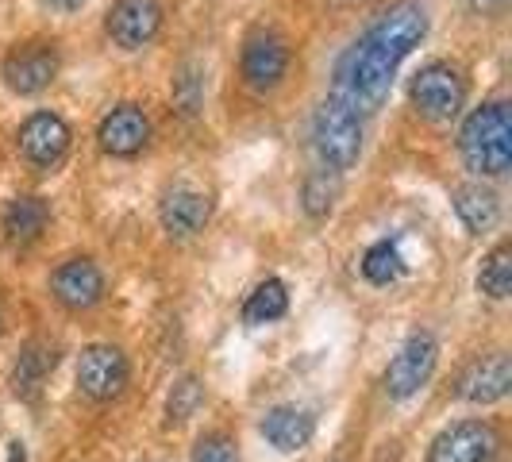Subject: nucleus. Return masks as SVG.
I'll return each mask as SVG.
<instances>
[{"instance_id": "28", "label": "nucleus", "mask_w": 512, "mask_h": 462, "mask_svg": "<svg viewBox=\"0 0 512 462\" xmlns=\"http://www.w3.org/2000/svg\"><path fill=\"white\" fill-rule=\"evenodd\" d=\"M51 12H62V16H70V12H77V8H85L89 0H43Z\"/></svg>"}, {"instance_id": "17", "label": "nucleus", "mask_w": 512, "mask_h": 462, "mask_svg": "<svg viewBox=\"0 0 512 462\" xmlns=\"http://www.w3.org/2000/svg\"><path fill=\"white\" fill-rule=\"evenodd\" d=\"M54 366H58V347H54V343H47V339L24 343L20 359L12 366V389H16V397L35 401V397L43 393V385H47Z\"/></svg>"}, {"instance_id": "25", "label": "nucleus", "mask_w": 512, "mask_h": 462, "mask_svg": "<svg viewBox=\"0 0 512 462\" xmlns=\"http://www.w3.org/2000/svg\"><path fill=\"white\" fill-rule=\"evenodd\" d=\"M201 401H205V385L197 382L193 374H185V378L174 382L170 397H166V420H170V424H185L189 416H197Z\"/></svg>"}, {"instance_id": "14", "label": "nucleus", "mask_w": 512, "mask_h": 462, "mask_svg": "<svg viewBox=\"0 0 512 462\" xmlns=\"http://www.w3.org/2000/svg\"><path fill=\"white\" fill-rule=\"evenodd\" d=\"M158 220H162L166 235H174V239H193V235L205 231V224L212 220V201H208V193L193 189V185H174V189H166L162 201H158Z\"/></svg>"}, {"instance_id": "19", "label": "nucleus", "mask_w": 512, "mask_h": 462, "mask_svg": "<svg viewBox=\"0 0 512 462\" xmlns=\"http://www.w3.org/2000/svg\"><path fill=\"white\" fill-rule=\"evenodd\" d=\"M451 205H455V216L462 220V228L470 231V235H486L501 224V201H497V193L482 185V181H474V185H459L455 193H451Z\"/></svg>"}, {"instance_id": "20", "label": "nucleus", "mask_w": 512, "mask_h": 462, "mask_svg": "<svg viewBox=\"0 0 512 462\" xmlns=\"http://www.w3.org/2000/svg\"><path fill=\"white\" fill-rule=\"evenodd\" d=\"M339 189H343V174L316 166L301 181V208H305L312 220H324V216H332L335 201H339Z\"/></svg>"}, {"instance_id": "16", "label": "nucleus", "mask_w": 512, "mask_h": 462, "mask_svg": "<svg viewBox=\"0 0 512 462\" xmlns=\"http://www.w3.org/2000/svg\"><path fill=\"white\" fill-rule=\"evenodd\" d=\"M262 436L270 447H278V451H301L312 443L316 436V416L301 405H274V409H266L262 416Z\"/></svg>"}, {"instance_id": "11", "label": "nucleus", "mask_w": 512, "mask_h": 462, "mask_svg": "<svg viewBox=\"0 0 512 462\" xmlns=\"http://www.w3.org/2000/svg\"><path fill=\"white\" fill-rule=\"evenodd\" d=\"M104 31L120 51H143L162 31V4L158 0H116L104 20Z\"/></svg>"}, {"instance_id": "29", "label": "nucleus", "mask_w": 512, "mask_h": 462, "mask_svg": "<svg viewBox=\"0 0 512 462\" xmlns=\"http://www.w3.org/2000/svg\"><path fill=\"white\" fill-rule=\"evenodd\" d=\"M4 462H24V443H8V459Z\"/></svg>"}, {"instance_id": "18", "label": "nucleus", "mask_w": 512, "mask_h": 462, "mask_svg": "<svg viewBox=\"0 0 512 462\" xmlns=\"http://www.w3.org/2000/svg\"><path fill=\"white\" fill-rule=\"evenodd\" d=\"M51 224V208L43 197H12L0 216V231L12 247H31Z\"/></svg>"}, {"instance_id": "13", "label": "nucleus", "mask_w": 512, "mask_h": 462, "mask_svg": "<svg viewBox=\"0 0 512 462\" xmlns=\"http://www.w3.org/2000/svg\"><path fill=\"white\" fill-rule=\"evenodd\" d=\"M97 143L112 158H135L151 143V120L139 104H116L97 128Z\"/></svg>"}, {"instance_id": "6", "label": "nucleus", "mask_w": 512, "mask_h": 462, "mask_svg": "<svg viewBox=\"0 0 512 462\" xmlns=\"http://www.w3.org/2000/svg\"><path fill=\"white\" fill-rule=\"evenodd\" d=\"M289 62H293V54H289V43H285L282 35L270 31V27H258V31L247 35V43H243L239 74L247 81V89L270 93V89H278L285 81Z\"/></svg>"}, {"instance_id": "21", "label": "nucleus", "mask_w": 512, "mask_h": 462, "mask_svg": "<svg viewBox=\"0 0 512 462\" xmlns=\"http://www.w3.org/2000/svg\"><path fill=\"white\" fill-rule=\"evenodd\" d=\"M359 266H362V278L370 285H393L405 274L401 243H397V239H378V243H370Z\"/></svg>"}, {"instance_id": "5", "label": "nucleus", "mask_w": 512, "mask_h": 462, "mask_svg": "<svg viewBox=\"0 0 512 462\" xmlns=\"http://www.w3.org/2000/svg\"><path fill=\"white\" fill-rule=\"evenodd\" d=\"M436 362H439V343L432 332H412L401 351L393 355V362L385 366V397L389 401H409L416 397L424 385L432 382L436 374Z\"/></svg>"}, {"instance_id": "27", "label": "nucleus", "mask_w": 512, "mask_h": 462, "mask_svg": "<svg viewBox=\"0 0 512 462\" xmlns=\"http://www.w3.org/2000/svg\"><path fill=\"white\" fill-rule=\"evenodd\" d=\"M462 4L478 16H505V8H509V0H462Z\"/></svg>"}, {"instance_id": "12", "label": "nucleus", "mask_w": 512, "mask_h": 462, "mask_svg": "<svg viewBox=\"0 0 512 462\" xmlns=\"http://www.w3.org/2000/svg\"><path fill=\"white\" fill-rule=\"evenodd\" d=\"M51 293L54 301L70 312H89L104 301V274L93 258L77 255L58 262L51 274Z\"/></svg>"}, {"instance_id": "7", "label": "nucleus", "mask_w": 512, "mask_h": 462, "mask_svg": "<svg viewBox=\"0 0 512 462\" xmlns=\"http://www.w3.org/2000/svg\"><path fill=\"white\" fill-rule=\"evenodd\" d=\"M128 355L112 343H89L77 355V385L89 401H116L128 389Z\"/></svg>"}, {"instance_id": "1", "label": "nucleus", "mask_w": 512, "mask_h": 462, "mask_svg": "<svg viewBox=\"0 0 512 462\" xmlns=\"http://www.w3.org/2000/svg\"><path fill=\"white\" fill-rule=\"evenodd\" d=\"M424 35H428V12L416 0L389 4L382 16L339 54L328 97L355 108L362 120H370L389 97L401 62L424 43Z\"/></svg>"}, {"instance_id": "3", "label": "nucleus", "mask_w": 512, "mask_h": 462, "mask_svg": "<svg viewBox=\"0 0 512 462\" xmlns=\"http://www.w3.org/2000/svg\"><path fill=\"white\" fill-rule=\"evenodd\" d=\"M362 139H366V120L355 108L339 104L335 97H324L320 108L312 112V128H308V143L312 154L324 170L347 174L362 154Z\"/></svg>"}, {"instance_id": "9", "label": "nucleus", "mask_w": 512, "mask_h": 462, "mask_svg": "<svg viewBox=\"0 0 512 462\" xmlns=\"http://www.w3.org/2000/svg\"><path fill=\"white\" fill-rule=\"evenodd\" d=\"M58 70H62V58L54 51V43H20V47L4 54V66H0L8 89L20 93V97L43 93L58 77Z\"/></svg>"}, {"instance_id": "2", "label": "nucleus", "mask_w": 512, "mask_h": 462, "mask_svg": "<svg viewBox=\"0 0 512 462\" xmlns=\"http://www.w3.org/2000/svg\"><path fill=\"white\" fill-rule=\"evenodd\" d=\"M459 154L470 174L505 178L512 166V116L505 101L478 104L459 128Z\"/></svg>"}, {"instance_id": "8", "label": "nucleus", "mask_w": 512, "mask_h": 462, "mask_svg": "<svg viewBox=\"0 0 512 462\" xmlns=\"http://www.w3.org/2000/svg\"><path fill=\"white\" fill-rule=\"evenodd\" d=\"M497 455L501 436L489 420H459L443 428L428 447V462H497Z\"/></svg>"}, {"instance_id": "23", "label": "nucleus", "mask_w": 512, "mask_h": 462, "mask_svg": "<svg viewBox=\"0 0 512 462\" xmlns=\"http://www.w3.org/2000/svg\"><path fill=\"white\" fill-rule=\"evenodd\" d=\"M478 289L486 293L489 301H505L512 293V251L509 243H497L478 270Z\"/></svg>"}, {"instance_id": "26", "label": "nucleus", "mask_w": 512, "mask_h": 462, "mask_svg": "<svg viewBox=\"0 0 512 462\" xmlns=\"http://www.w3.org/2000/svg\"><path fill=\"white\" fill-rule=\"evenodd\" d=\"M193 462H243V459H239V447H235V439L228 432H208V436L197 439Z\"/></svg>"}, {"instance_id": "4", "label": "nucleus", "mask_w": 512, "mask_h": 462, "mask_svg": "<svg viewBox=\"0 0 512 462\" xmlns=\"http://www.w3.org/2000/svg\"><path fill=\"white\" fill-rule=\"evenodd\" d=\"M466 97H470V85L459 66H451V62H428L409 81L412 108L432 124H451L455 116H462Z\"/></svg>"}, {"instance_id": "15", "label": "nucleus", "mask_w": 512, "mask_h": 462, "mask_svg": "<svg viewBox=\"0 0 512 462\" xmlns=\"http://www.w3.org/2000/svg\"><path fill=\"white\" fill-rule=\"evenodd\" d=\"M509 385H512L509 355L493 351V355H482V359H474L462 370L455 393H459L462 401H470V405H493V401H501L509 393Z\"/></svg>"}, {"instance_id": "22", "label": "nucleus", "mask_w": 512, "mask_h": 462, "mask_svg": "<svg viewBox=\"0 0 512 462\" xmlns=\"http://www.w3.org/2000/svg\"><path fill=\"white\" fill-rule=\"evenodd\" d=\"M285 308H289V289L278 278H266L255 285V293L247 297L243 305V320L247 324H270V320H282Z\"/></svg>"}, {"instance_id": "10", "label": "nucleus", "mask_w": 512, "mask_h": 462, "mask_svg": "<svg viewBox=\"0 0 512 462\" xmlns=\"http://www.w3.org/2000/svg\"><path fill=\"white\" fill-rule=\"evenodd\" d=\"M70 139H74V131H70V124L58 112H31L24 124H20L16 147H20V154H24L31 166L54 170L70 154Z\"/></svg>"}, {"instance_id": "24", "label": "nucleus", "mask_w": 512, "mask_h": 462, "mask_svg": "<svg viewBox=\"0 0 512 462\" xmlns=\"http://www.w3.org/2000/svg\"><path fill=\"white\" fill-rule=\"evenodd\" d=\"M174 108L189 120L205 108V70L197 62H185L174 74Z\"/></svg>"}]
</instances>
